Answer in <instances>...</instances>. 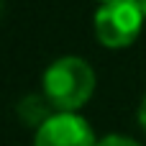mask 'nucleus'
Wrapping results in <instances>:
<instances>
[{
    "label": "nucleus",
    "instance_id": "obj_1",
    "mask_svg": "<svg viewBox=\"0 0 146 146\" xmlns=\"http://www.w3.org/2000/svg\"><path fill=\"white\" fill-rule=\"evenodd\" d=\"M41 87L54 113H77L95 92V72L82 56H59L46 67Z\"/></svg>",
    "mask_w": 146,
    "mask_h": 146
},
{
    "label": "nucleus",
    "instance_id": "obj_2",
    "mask_svg": "<svg viewBox=\"0 0 146 146\" xmlns=\"http://www.w3.org/2000/svg\"><path fill=\"white\" fill-rule=\"evenodd\" d=\"M144 10L139 0H110L95 10V38L108 49L131 46L144 28Z\"/></svg>",
    "mask_w": 146,
    "mask_h": 146
},
{
    "label": "nucleus",
    "instance_id": "obj_3",
    "mask_svg": "<svg viewBox=\"0 0 146 146\" xmlns=\"http://www.w3.org/2000/svg\"><path fill=\"white\" fill-rule=\"evenodd\" d=\"M33 146H98L92 126L77 113H51L33 136Z\"/></svg>",
    "mask_w": 146,
    "mask_h": 146
},
{
    "label": "nucleus",
    "instance_id": "obj_4",
    "mask_svg": "<svg viewBox=\"0 0 146 146\" xmlns=\"http://www.w3.org/2000/svg\"><path fill=\"white\" fill-rule=\"evenodd\" d=\"M98 146H141L136 139H131V136H121V133H110V136H105V139H100Z\"/></svg>",
    "mask_w": 146,
    "mask_h": 146
},
{
    "label": "nucleus",
    "instance_id": "obj_5",
    "mask_svg": "<svg viewBox=\"0 0 146 146\" xmlns=\"http://www.w3.org/2000/svg\"><path fill=\"white\" fill-rule=\"evenodd\" d=\"M139 126L146 131V95H144V100H141V105H139Z\"/></svg>",
    "mask_w": 146,
    "mask_h": 146
},
{
    "label": "nucleus",
    "instance_id": "obj_6",
    "mask_svg": "<svg viewBox=\"0 0 146 146\" xmlns=\"http://www.w3.org/2000/svg\"><path fill=\"white\" fill-rule=\"evenodd\" d=\"M141 3V10H144V15H146V0H139Z\"/></svg>",
    "mask_w": 146,
    "mask_h": 146
},
{
    "label": "nucleus",
    "instance_id": "obj_7",
    "mask_svg": "<svg viewBox=\"0 0 146 146\" xmlns=\"http://www.w3.org/2000/svg\"><path fill=\"white\" fill-rule=\"evenodd\" d=\"M98 3H110V0H98Z\"/></svg>",
    "mask_w": 146,
    "mask_h": 146
}]
</instances>
